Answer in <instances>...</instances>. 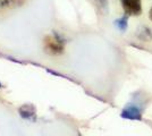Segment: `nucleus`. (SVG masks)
<instances>
[{
	"label": "nucleus",
	"instance_id": "9d476101",
	"mask_svg": "<svg viewBox=\"0 0 152 136\" xmlns=\"http://www.w3.org/2000/svg\"><path fill=\"white\" fill-rule=\"evenodd\" d=\"M78 136H82V135H81V133H78Z\"/></svg>",
	"mask_w": 152,
	"mask_h": 136
},
{
	"label": "nucleus",
	"instance_id": "423d86ee",
	"mask_svg": "<svg viewBox=\"0 0 152 136\" xmlns=\"http://www.w3.org/2000/svg\"><path fill=\"white\" fill-rule=\"evenodd\" d=\"M24 2V0H6L4 2L2 6H8V7H17L20 6Z\"/></svg>",
	"mask_w": 152,
	"mask_h": 136
},
{
	"label": "nucleus",
	"instance_id": "39448f33",
	"mask_svg": "<svg viewBox=\"0 0 152 136\" xmlns=\"http://www.w3.org/2000/svg\"><path fill=\"white\" fill-rule=\"evenodd\" d=\"M115 25L117 26V28L121 31V32H125L127 30V26H128V16L125 15L121 18H118L117 20H115Z\"/></svg>",
	"mask_w": 152,
	"mask_h": 136
},
{
	"label": "nucleus",
	"instance_id": "f257e3e1",
	"mask_svg": "<svg viewBox=\"0 0 152 136\" xmlns=\"http://www.w3.org/2000/svg\"><path fill=\"white\" fill-rule=\"evenodd\" d=\"M64 41L58 38L57 35H48L45 38V50L49 55H60L64 51Z\"/></svg>",
	"mask_w": 152,
	"mask_h": 136
},
{
	"label": "nucleus",
	"instance_id": "7ed1b4c3",
	"mask_svg": "<svg viewBox=\"0 0 152 136\" xmlns=\"http://www.w3.org/2000/svg\"><path fill=\"white\" fill-rule=\"evenodd\" d=\"M121 117L124 119H129V120H137L141 121L142 120V113H141V109L139 107H136L135 104H127L126 107L123 109L121 113Z\"/></svg>",
	"mask_w": 152,
	"mask_h": 136
},
{
	"label": "nucleus",
	"instance_id": "0eeeda50",
	"mask_svg": "<svg viewBox=\"0 0 152 136\" xmlns=\"http://www.w3.org/2000/svg\"><path fill=\"white\" fill-rule=\"evenodd\" d=\"M149 18H150V20L152 22V7L150 8V10H149Z\"/></svg>",
	"mask_w": 152,
	"mask_h": 136
},
{
	"label": "nucleus",
	"instance_id": "1a4fd4ad",
	"mask_svg": "<svg viewBox=\"0 0 152 136\" xmlns=\"http://www.w3.org/2000/svg\"><path fill=\"white\" fill-rule=\"evenodd\" d=\"M0 89H2V84L1 83H0Z\"/></svg>",
	"mask_w": 152,
	"mask_h": 136
},
{
	"label": "nucleus",
	"instance_id": "6e6552de",
	"mask_svg": "<svg viewBox=\"0 0 152 136\" xmlns=\"http://www.w3.org/2000/svg\"><path fill=\"white\" fill-rule=\"evenodd\" d=\"M5 1H6V0H0V5H1V6H2V5H4V2H5Z\"/></svg>",
	"mask_w": 152,
	"mask_h": 136
},
{
	"label": "nucleus",
	"instance_id": "f03ea898",
	"mask_svg": "<svg viewBox=\"0 0 152 136\" xmlns=\"http://www.w3.org/2000/svg\"><path fill=\"white\" fill-rule=\"evenodd\" d=\"M121 4L127 16H140L142 14L141 0H121Z\"/></svg>",
	"mask_w": 152,
	"mask_h": 136
},
{
	"label": "nucleus",
	"instance_id": "20e7f679",
	"mask_svg": "<svg viewBox=\"0 0 152 136\" xmlns=\"http://www.w3.org/2000/svg\"><path fill=\"white\" fill-rule=\"evenodd\" d=\"M19 116L27 120L34 121L37 119V110L33 104H24L18 109Z\"/></svg>",
	"mask_w": 152,
	"mask_h": 136
}]
</instances>
